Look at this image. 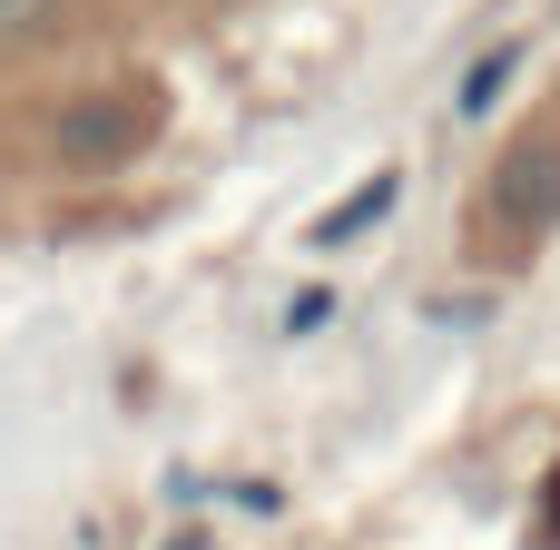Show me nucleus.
I'll list each match as a JSON object with an SVG mask.
<instances>
[{"label": "nucleus", "instance_id": "1", "mask_svg": "<svg viewBox=\"0 0 560 550\" xmlns=\"http://www.w3.org/2000/svg\"><path fill=\"white\" fill-rule=\"evenodd\" d=\"M551 226H560V98H541L472 187V256L482 266H532L551 246Z\"/></svg>", "mask_w": 560, "mask_h": 550}, {"label": "nucleus", "instance_id": "2", "mask_svg": "<svg viewBox=\"0 0 560 550\" xmlns=\"http://www.w3.org/2000/svg\"><path fill=\"white\" fill-rule=\"evenodd\" d=\"M148 138H158V98H148V89H89V98H69V108H59V128H49L59 167H79V177L128 167Z\"/></svg>", "mask_w": 560, "mask_h": 550}, {"label": "nucleus", "instance_id": "3", "mask_svg": "<svg viewBox=\"0 0 560 550\" xmlns=\"http://www.w3.org/2000/svg\"><path fill=\"white\" fill-rule=\"evenodd\" d=\"M384 207H394V167H374V177H364V197H354V207H345V217H325V226H315V236H325V246H335V236H364V226H374V217H384Z\"/></svg>", "mask_w": 560, "mask_h": 550}, {"label": "nucleus", "instance_id": "4", "mask_svg": "<svg viewBox=\"0 0 560 550\" xmlns=\"http://www.w3.org/2000/svg\"><path fill=\"white\" fill-rule=\"evenodd\" d=\"M59 30V0H0V49H30Z\"/></svg>", "mask_w": 560, "mask_h": 550}, {"label": "nucleus", "instance_id": "5", "mask_svg": "<svg viewBox=\"0 0 560 550\" xmlns=\"http://www.w3.org/2000/svg\"><path fill=\"white\" fill-rule=\"evenodd\" d=\"M502 79H512V49H492V59H472V79H463V118H482Z\"/></svg>", "mask_w": 560, "mask_h": 550}]
</instances>
